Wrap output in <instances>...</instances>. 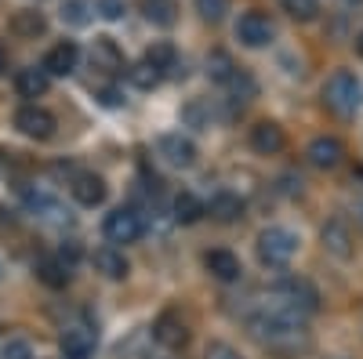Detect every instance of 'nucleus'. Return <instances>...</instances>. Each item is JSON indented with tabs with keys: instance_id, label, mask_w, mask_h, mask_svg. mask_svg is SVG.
<instances>
[{
	"instance_id": "nucleus-22",
	"label": "nucleus",
	"mask_w": 363,
	"mask_h": 359,
	"mask_svg": "<svg viewBox=\"0 0 363 359\" xmlns=\"http://www.w3.org/2000/svg\"><path fill=\"white\" fill-rule=\"evenodd\" d=\"M37 276L48 283V287H66L69 283V265L62 258H44L37 265Z\"/></svg>"
},
{
	"instance_id": "nucleus-4",
	"label": "nucleus",
	"mask_w": 363,
	"mask_h": 359,
	"mask_svg": "<svg viewBox=\"0 0 363 359\" xmlns=\"http://www.w3.org/2000/svg\"><path fill=\"white\" fill-rule=\"evenodd\" d=\"M294 254H298V236H294L291 229L269 225V229L258 232V258H262V265L280 268V265H287Z\"/></svg>"
},
{
	"instance_id": "nucleus-29",
	"label": "nucleus",
	"mask_w": 363,
	"mask_h": 359,
	"mask_svg": "<svg viewBox=\"0 0 363 359\" xmlns=\"http://www.w3.org/2000/svg\"><path fill=\"white\" fill-rule=\"evenodd\" d=\"M145 62H153L160 73L164 69H174V47L171 44H153V47L145 51Z\"/></svg>"
},
{
	"instance_id": "nucleus-36",
	"label": "nucleus",
	"mask_w": 363,
	"mask_h": 359,
	"mask_svg": "<svg viewBox=\"0 0 363 359\" xmlns=\"http://www.w3.org/2000/svg\"><path fill=\"white\" fill-rule=\"evenodd\" d=\"M356 51H359V55H363V33H359V37H356Z\"/></svg>"
},
{
	"instance_id": "nucleus-27",
	"label": "nucleus",
	"mask_w": 363,
	"mask_h": 359,
	"mask_svg": "<svg viewBox=\"0 0 363 359\" xmlns=\"http://www.w3.org/2000/svg\"><path fill=\"white\" fill-rule=\"evenodd\" d=\"M91 11H95V0H66L62 18H66L69 25H87Z\"/></svg>"
},
{
	"instance_id": "nucleus-5",
	"label": "nucleus",
	"mask_w": 363,
	"mask_h": 359,
	"mask_svg": "<svg viewBox=\"0 0 363 359\" xmlns=\"http://www.w3.org/2000/svg\"><path fill=\"white\" fill-rule=\"evenodd\" d=\"M15 127L26 135V138H37V142H48L55 135V116L40 106H22L15 113Z\"/></svg>"
},
{
	"instance_id": "nucleus-33",
	"label": "nucleus",
	"mask_w": 363,
	"mask_h": 359,
	"mask_svg": "<svg viewBox=\"0 0 363 359\" xmlns=\"http://www.w3.org/2000/svg\"><path fill=\"white\" fill-rule=\"evenodd\" d=\"M203 359H240V352L233 345H225V341H211L207 352H203Z\"/></svg>"
},
{
	"instance_id": "nucleus-34",
	"label": "nucleus",
	"mask_w": 363,
	"mask_h": 359,
	"mask_svg": "<svg viewBox=\"0 0 363 359\" xmlns=\"http://www.w3.org/2000/svg\"><path fill=\"white\" fill-rule=\"evenodd\" d=\"M95 8H99V15H102V18L116 22L120 15H124V0H95Z\"/></svg>"
},
{
	"instance_id": "nucleus-31",
	"label": "nucleus",
	"mask_w": 363,
	"mask_h": 359,
	"mask_svg": "<svg viewBox=\"0 0 363 359\" xmlns=\"http://www.w3.org/2000/svg\"><path fill=\"white\" fill-rule=\"evenodd\" d=\"M15 29H18V33H44V18L37 15V11H29V15H18L15 18Z\"/></svg>"
},
{
	"instance_id": "nucleus-30",
	"label": "nucleus",
	"mask_w": 363,
	"mask_h": 359,
	"mask_svg": "<svg viewBox=\"0 0 363 359\" xmlns=\"http://www.w3.org/2000/svg\"><path fill=\"white\" fill-rule=\"evenodd\" d=\"M196 11L207 22H222L225 11H229V0H196Z\"/></svg>"
},
{
	"instance_id": "nucleus-9",
	"label": "nucleus",
	"mask_w": 363,
	"mask_h": 359,
	"mask_svg": "<svg viewBox=\"0 0 363 359\" xmlns=\"http://www.w3.org/2000/svg\"><path fill=\"white\" fill-rule=\"evenodd\" d=\"M77 58H80V51H77L73 40L55 44V47L48 51V58H44V73H48V76H69V73L77 69Z\"/></svg>"
},
{
	"instance_id": "nucleus-25",
	"label": "nucleus",
	"mask_w": 363,
	"mask_h": 359,
	"mask_svg": "<svg viewBox=\"0 0 363 359\" xmlns=\"http://www.w3.org/2000/svg\"><path fill=\"white\" fill-rule=\"evenodd\" d=\"M160 76H164V73H160L153 62H145V58H142L138 66H131V84H135V87H142V91L157 87V84H160Z\"/></svg>"
},
{
	"instance_id": "nucleus-11",
	"label": "nucleus",
	"mask_w": 363,
	"mask_h": 359,
	"mask_svg": "<svg viewBox=\"0 0 363 359\" xmlns=\"http://www.w3.org/2000/svg\"><path fill=\"white\" fill-rule=\"evenodd\" d=\"M95 331H91V326H69V331L62 334V355L66 359H87L91 352H95Z\"/></svg>"
},
{
	"instance_id": "nucleus-7",
	"label": "nucleus",
	"mask_w": 363,
	"mask_h": 359,
	"mask_svg": "<svg viewBox=\"0 0 363 359\" xmlns=\"http://www.w3.org/2000/svg\"><path fill=\"white\" fill-rule=\"evenodd\" d=\"M157 149H160V156L171 164V167H193L196 164V145H193V138H186V135H164L160 142H157Z\"/></svg>"
},
{
	"instance_id": "nucleus-6",
	"label": "nucleus",
	"mask_w": 363,
	"mask_h": 359,
	"mask_svg": "<svg viewBox=\"0 0 363 359\" xmlns=\"http://www.w3.org/2000/svg\"><path fill=\"white\" fill-rule=\"evenodd\" d=\"M102 232H106L109 244H135V239L142 236V218L135 211H128V207H120V211L106 215Z\"/></svg>"
},
{
	"instance_id": "nucleus-20",
	"label": "nucleus",
	"mask_w": 363,
	"mask_h": 359,
	"mask_svg": "<svg viewBox=\"0 0 363 359\" xmlns=\"http://www.w3.org/2000/svg\"><path fill=\"white\" fill-rule=\"evenodd\" d=\"M207 215V207L193 196V193H178L174 196V218L182 222V225H193V222H200Z\"/></svg>"
},
{
	"instance_id": "nucleus-18",
	"label": "nucleus",
	"mask_w": 363,
	"mask_h": 359,
	"mask_svg": "<svg viewBox=\"0 0 363 359\" xmlns=\"http://www.w3.org/2000/svg\"><path fill=\"white\" fill-rule=\"evenodd\" d=\"M153 334H157V341L160 345H167V348H182L186 345V323H182L174 312H164L160 319H157V326H153Z\"/></svg>"
},
{
	"instance_id": "nucleus-21",
	"label": "nucleus",
	"mask_w": 363,
	"mask_h": 359,
	"mask_svg": "<svg viewBox=\"0 0 363 359\" xmlns=\"http://www.w3.org/2000/svg\"><path fill=\"white\" fill-rule=\"evenodd\" d=\"M48 84H51V76L44 69H22L18 73V95L22 98H40L48 91Z\"/></svg>"
},
{
	"instance_id": "nucleus-8",
	"label": "nucleus",
	"mask_w": 363,
	"mask_h": 359,
	"mask_svg": "<svg viewBox=\"0 0 363 359\" xmlns=\"http://www.w3.org/2000/svg\"><path fill=\"white\" fill-rule=\"evenodd\" d=\"M236 37L244 40L247 47H265L272 40V22L262 11H247L244 18L236 22Z\"/></svg>"
},
{
	"instance_id": "nucleus-35",
	"label": "nucleus",
	"mask_w": 363,
	"mask_h": 359,
	"mask_svg": "<svg viewBox=\"0 0 363 359\" xmlns=\"http://www.w3.org/2000/svg\"><path fill=\"white\" fill-rule=\"evenodd\" d=\"M4 66H8V55H4V47H0V73H4Z\"/></svg>"
},
{
	"instance_id": "nucleus-23",
	"label": "nucleus",
	"mask_w": 363,
	"mask_h": 359,
	"mask_svg": "<svg viewBox=\"0 0 363 359\" xmlns=\"http://www.w3.org/2000/svg\"><path fill=\"white\" fill-rule=\"evenodd\" d=\"M145 18L153 22V25H174V18H178V4L174 0H145Z\"/></svg>"
},
{
	"instance_id": "nucleus-3",
	"label": "nucleus",
	"mask_w": 363,
	"mask_h": 359,
	"mask_svg": "<svg viewBox=\"0 0 363 359\" xmlns=\"http://www.w3.org/2000/svg\"><path fill=\"white\" fill-rule=\"evenodd\" d=\"M323 102H327L330 113H338V116H356L363 109V84L349 69H338L323 84Z\"/></svg>"
},
{
	"instance_id": "nucleus-12",
	"label": "nucleus",
	"mask_w": 363,
	"mask_h": 359,
	"mask_svg": "<svg viewBox=\"0 0 363 359\" xmlns=\"http://www.w3.org/2000/svg\"><path fill=\"white\" fill-rule=\"evenodd\" d=\"M26 207H29L37 218H44V222H66V218H69L66 207L58 203L51 193H40V189H26Z\"/></svg>"
},
{
	"instance_id": "nucleus-26",
	"label": "nucleus",
	"mask_w": 363,
	"mask_h": 359,
	"mask_svg": "<svg viewBox=\"0 0 363 359\" xmlns=\"http://www.w3.org/2000/svg\"><path fill=\"white\" fill-rule=\"evenodd\" d=\"M207 73L215 76L218 84H229V80L236 76V69H233V58H229L225 51H215V55L207 58Z\"/></svg>"
},
{
	"instance_id": "nucleus-10",
	"label": "nucleus",
	"mask_w": 363,
	"mask_h": 359,
	"mask_svg": "<svg viewBox=\"0 0 363 359\" xmlns=\"http://www.w3.org/2000/svg\"><path fill=\"white\" fill-rule=\"evenodd\" d=\"M251 149L262 156H272V153H280L284 149V127L280 124H272V120H262V124L251 127Z\"/></svg>"
},
{
	"instance_id": "nucleus-2",
	"label": "nucleus",
	"mask_w": 363,
	"mask_h": 359,
	"mask_svg": "<svg viewBox=\"0 0 363 359\" xmlns=\"http://www.w3.org/2000/svg\"><path fill=\"white\" fill-rule=\"evenodd\" d=\"M272 309H284V312H294V316H309L320 309V294L309 280H301V276H287L280 283H272L269 287V302Z\"/></svg>"
},
{
	"instance_id": "nucleus-24",
	"label": "nucleus",
	"mask_w": 363,
	"mask_h": 359,
	"mask_svg": "<svg viewBox=\"0 0 363 359\" xmlns=\"http://www.w3.org/2000/svg\"><path fill=\"white\" fill-rule=\"evenodd\" d=\"M91 58H95L102 69H120V66H124V55L116 51V44H113L109 37H99V40H95V51H91Z\"/></svg>"
},
{
	"instance_id": "nucleus-14",
	"label": "nucleus",
	"mask_w": 363,
	"mask_h": 359,
	"mask_svg": "<svg viewBox=\"0 0 363 359\" xmlns=\"http://www.w3.org/2000/svg\"><path fill=\"white\" fill-rule=\"evenodd\" d=\"M306 156H309L313 167L330 171V167H338V164H342L345 153H342V142H338V138H316V142L309 145V153H306Z\"/></svg>"
},
{
	"instance_id": "nucleus-1",
	"label": "nucleus",
	"mask_w": 363,
	"mask_h": 359,
	"mask_svg": "<svg viewBox=\"0 0 363 359\" xmlns=\"http://www.w3.org/2000/svg\"><path fill=\"white\" fill-rule=\"evenodd\" d=\"M251 334L262 345L277 348V352H298V348H306V341H309L301 316L284 312V309H272V305H265L262 312L251 316Z\"/></svg>"
},
{
	"instance_id": "nucleus-17",
	"label": "nucleus",
	"mask_w": 363,
	"mask_h": 359,
	"mask_svg": "<svg viewBox=\"0 0 363 359\" xmlns=\"http://www.w3.org/2000/svg\"><path fill=\"white\" fill-rule=\"evenodd\" d=\"M91 261H95V268L106 280H124L128 276V258L120 254L116 247H99L95 254H91Z\"/></svg>"
},
{
	"instance_id": "nucleus-16",
	"label": "nucleus",
	"mask_w": 363,
	"mask_h": 359,
	"mask_svg": "<svg viewBox=\"0 0 363 359\" xmlns=\"http://www.w3.org/2000/svg\"><path fill=\"white\" fill-rule=\"evenodd\" d=\"M323 247L335 254V258H349L352 254V232H349V225L345 222H327L323 225Z\"/></svg>"
},
{
	"instance_id": "nucleus-19",
	"label": "nucleus",
	"mask_w": 363,
	"mask_h": 359,
	"mask_svg": "<svg viewBox=\"0 0 363 359\" xmlns=\"http://www.w3.org/2000/svg\"><path fill=\"white\" fill-rule=\"evenodd\" d=\"M207 215L218 218V222H236L240 215H244V200H240L236 193H215L207 203Z\"/></svg>"
},
{
	"instance_id": "nucleus-28",
	"label": "nucleus",
	"mask_w": 363,
	"mask_h": 359,
	"mask_svg": "<svg viewBox=\"0 0 363 359\" xmlns=\"http://www.w3.org/2000/svg\"><path fill=\"white\" fill-rule=\"evenodd\" d=\"M280 8H284L291 18L309 22V18H316V11H320V0H280Z\"/></svg>"
},
{
	"instance_id": "nucleus-32",
	"label": "nucleus",
	"mask_w": 363,
	"mask_h": 359,
	"mask_svg": "<svg viewBox=\"0 0 363 359\" xmlns=\"http://www.w3.org/2000/svg\"><path fill=\"white\" fill-rule=\"evenodd\" d=\"M4 359H33V345L26 338H15V341L4 345Z\"/></svg>"
},
{
	"instance_id": "nucleus-37",
	"label": "nucleus",
	"mask_w": 363,
	"mask_h": 359,
	"mask_svg": "<svg viewBox=\"0 0 363 359\" xmlns=\"http://www.w3.org/2000/svg\"><path fill=\"white\" fill-rule=\"evenodd\" d=\"M342 4H359V0H342Z\"/></svg>"
},
{
	"instance_id": "nucleus-13",
	"label": "nucleus",
	"mask_w": 363,
	"mask_h": 359,
	"mask_svg": "<svg viewBox=\"0 0 363 359\" xmlns=\"http://www.w3.org/2000/svg\"><path fill=\"white\" fill-rule=\"evenodd\" d=\"M203 265H207V273L215 276V280H222V283H233V280H240V258L233 254V251H211L207 258H203Z\"/></svg>"
},
{
	"instance_id": "nucleus-15",
	"label": "nucleus",
	"mask_w": 363,
	"mask_h": 359,
	"mask_svg": "<svg viewBox=\"0 0 363 359\" xmlns=\"http://www.w3.org/2000/svg\"><path fill=\"white\" fill-rule=\"evenodd\" d=\"M73 196H77V203H84V207H99L102 200H106V182H102V178L99 174H77L73 178Z\"/></svg>"
}]
</instances>
